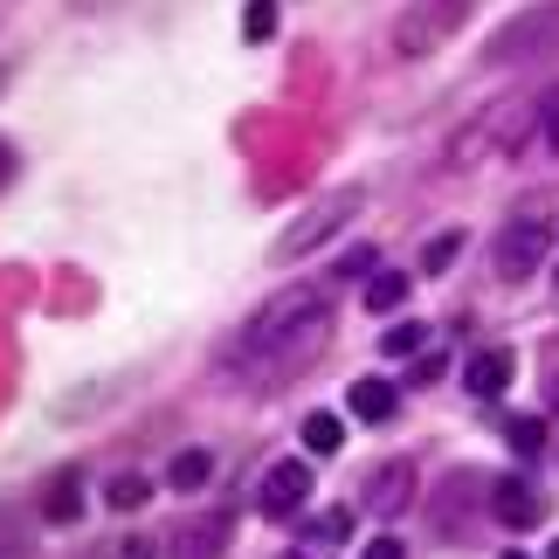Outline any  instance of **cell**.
<instances>
[{"mask_svg": "<svg viewBox=\"0 0 559 559\" xmlns=\"http://www.w3.org/2000/svg\"><path fill=\"white\" fill-rule=\"evenodd\" d=\"M407 290H415V276H407V270H373L359 297H367V311L386 318V311H401V305H407Z\"/></svg>", "mask_w": 559, "mask_h": 559, "instance_id": "13", "label": "cell"}, {"mask_svg": "<svg viewBox=\"0 0 559 559\" xmlns=\"http://www.w3.org/2000/svg\"><path fill=\"white\" fill-rule=\"evenodd\" d=\"M255 504H263V519H290V511H305V504H311V463H305V456H284V463L263 477Z\"/></svg>", "mask_w": 559, "mask_h": 559, "instance_id": "6", "label": "cell"}, {"mask_svg": "<svg viewBox=\"0 0 559 559\" xmlns=\"http://www.w3.org/2000/svg\"><path fill=\"white\" fill-rule=\"evenodd\" d=\"M359 559H407V552H401L394 532H380V539H367V552H359Z\"/></svg>", "mask_w": 559, "mask_h": 559, "instance_id": "23", "label": "cell"}, {"mask_svg": "<svg viewBox=\"0 0 559 559\" xmlns=\"http://www.w3.org/2000/svg\"><path fill=\"white\" fill-rule=\"evenodd\" d=\"M394 401H401V386L394 380H380V373H367V380H353V394H346V407H353V421H394Z\"/></svg>", "mask_w": 559, "mask_h": 559, "instance_id": "11", "label": "cell"}, {"mask_svg": "<svg viewBox=\"0 0 559 559\" xmlns=\"http://www.w3.org/2000/svg\"><path fill=\"white\" fill-rule=\"evenodd\" d=\"M546 559H559V539H552V552H546Z\"/></svg>", "mask_w": 559, "mask_h": 559, "instance_id": "30", "label": "cell"}, {"mask_svg": "<svg viewBox=\"0 0 559 559\" xmlns=\"http://www.w3.org/2000/svg\"><path fill=\"white\" fill-rule=\"evenodd\" d=\"M338 442H346V421L338 415H305V449L311 456H332Z\"/></svg>", "mask_w": 559, "mask_h": 559, "instance_id": "16", "label": "cell"}, {"mask_svg": "<svg viewBox=\"0 0 559 559\" xmlns=\"http://www.w3.org/2000/svg\"><path fill=\"white\" fill-rule=\"evenodd\" d=\"M539 118H546V145L559 153V91H546V97H539Z\"/></svg>", "mask_w": 559, "mask_h": 559, "instance_id": "22", "label": "cell"}, {"mask_svg": "<svg viewBox=\"0 0 559 559\" xmlns=\"http://www.w3.org/2000/svg\"><path fill=\"white\" fill-rule=\"evenodd\" d=\"M145 498H153V484H145L139 469H118V477L104 484V504L111 511H145Z\"/></svg>", "mask_w": 559, "mask_h": 559, "instance_id": "15", "label": "cell"}, {"mask_svg": "<svg viewBox=\"0 0 559 559\" xmlns=\"http://www.w3.org/2000/svg\"><path fill=\"white\" fill-rule=\"evenodd\" d=\"M0 559H21V539H0Z\"/></svg>", "mask_w": 559, "mask_h": 559, "instance_id": "27", "label": "cell"}, {"mask_svg": "<svg viewBox=\"0 0 559 559\" xmlns=\"http://www.w3.org/2000/svg\"><path fill=\"white\" fill-rule=\"evenodd\" d=\"M421 346H428V325H415V318H401V325L380 338V353H386V359H415Z\"/></svg>", "mask_w": 559, "mask_h": 559, "instance_id": "19", "label": "cell"}, {"mask_svg": "<svg viewBox=\"0 0 559 559\" xmlns=\"http://www.w3.org/2000/svg\"><path fill=\"white\" fill-rule=\"evenodd\" d=\"M463 386H469L477 401H498L504 386H511V353H504V346L469 353V359H463Z\"/></svg>", "mask_w": 559, "mask_h": 559, "instance_id": "10", "label": "cell"}, {"mask_svg": "<svg viewBox=\"0 0 559 559\" xmlns=\"http://www.w3.org/2000/svg\"><path fill=\"white\" fill-rule=\"evenodd\" d=\"M490 519L511 525V532L539 525L546 519V490L532 484V477H498V484H490Z\"/></svg>", "mask_w": 559, "mask_h": 559, "instance_id": "7", "label": "cell"}, {"mask_svg": "<svg viewBox=\"0 0 559 559\" xmlns=\"http://www.w3.org/2000/svg\"><path fill=\"white\" fill-rule=\"evenodd\" d=\"M498 559H532V552H498Z\"/></svg>", "mask_w": 559, "mask_h": 559, "instance_id": "28", "label": "cell"}, {"mask_svg": "<svg viewBox=\"0 0 559 559\" xmlns=\"http://www.w3.org/2000/svg\"><path fill=\"white\" fill-rule=\"evenodd\" d=\"M559 49V8H532V14H519L511 28H498L484 41V62L490 70H519V62H539V56H552Z\"/></svg>", "mask_w": 559, "mask_h": 559, "instance_id": "5", "label": "cell"}, {"mask_svg": "<svg viewBox=\"0 0 559 559\" xmlns=\"http://www.w3.org/2000/svg\"><path fill=\"white\" fill-rule=\"evenodd\" d=\"M305 532H311L318 546H346V539H353V511H346V504H338V511H318Z\"/></svg>", "mask_w": 559, "mask_h": 559, "instance_id": "20", "label": "cell"}, {"mask_svg": "<svg viewBox=\"0 0 559 559\" xmlns=\"http://www.w3.org/2000/svg\"><path fill=\"white\" fill-rule=\"evenodd\" d=\"M367 270H373V255H367V249H353L346 263H338V276H367Z\"/></svg>", "mask_w": 559, "mask_h": 559, "instance_id": "24", "label": "cell"}, {"mask_svg": "<svg viewBox=\"0 0 559 559\" xmlns=\"http://www.w3.org/2000/svg\"><path fill=\"white\" fill-rule=\"evenodd\" d=\"M41 519H49V525L83 519V477H76V469H56V477L41 484Z\"/></svg>", "mask_w": 559, "mask_h": 559, "instance_id": "12", "label": "cell"}, {"mask_svg": "<svg viewBox=\"0 0 559 559\" xmlns=\"http://www.w3.org/2000/svg\"><path fill=\"white\" fill-rule=\"evenodd\" d=\"M207 477H214V456H207V449H180V456L166 463V484H174V490H201Z\"/></svg>", "mask_w": 559, "mask_h": 559, "instance_id": "14", "label": "cell"}, {"mask_svg": "<svg viewBox=\"0 0 559 559\" xmlns=\"http://www.w3.org/2000/svg\"><path fill=\"white\" fill-rule=\"evenodd\" d=\"M407 498H415V469H407V463H386V469H373L367 504H359V511H373V519H401Z\"/></svg>", "mask_w": 559, "mask_h": 559, "instance_id": "9", "label": "cell"}, {"mask_svg": "<svg viewBox=\"0 0 559 559\" xmlns=\"http://www.w3.org/2000/svg\"><path fill=\"white\" fill-rule=\"evenodd\" d=\"M463 255V228H442V235H428V249H421V270L428 276H442L449 263Z\"/></svg>", "mask_w": 559, "mask_h": 559, "instance_id": "17", "label": "cell"}, {"mask_svg": "<svg viewBox=\"0 0 559 559\" xmlns=\"http://www.w3.org/2000/svg\"><path fill=\"white\" fill-rule=\"evenodd\" d=\"M0 83H8V76H0Z\"/></svg>", "mask_w": 559, "mask_h": 559, "instance_id": "33", "label": "cell"}, {"mask_svg": "<svg viewBox=\"0 0 559 559\" xmlns=\"http://www.w3.org/2000/svg\"><path fill=\"white\" fill-rule=\"evenodd\" d=\"M242 35L249 41H270L276 35V0H249V8H242Z\"/></svg>", "mask_w": 559, "mask_h": 559, "instance_id": "21", "label": "cell"}, {"mask_svg": "<svg viewBox=\"0 0 559 559\" xmlns=\"http://www.w3.org/2000/svg\"><path fill=\"white\" fill-rule=\"evenodd\" d=\"M8 180H14V145L0 139V187H8Z\"/></svg>", "mask_w": 559, "mask_h": 559, "instance_id": "25", "label": "cell"}, {"mask_svg": "<svg viewBox=\"0 0 559 559\" xmlns=\"http://www.w3.org/2000/svg\"><path fill=\"white\" fill-rule=\"evenodd\" d=\"M222 539H228V511H193L174 532V559H214Z\"/></svg>", "mask_w": 559, "mask_h": 559, "instance_id": "8", "label": "cell"}, {"mask_svg": "<svg viewBox=\"0 0 559 559\" xmlns=\"http://www.w3.org/2000/svg\"><path fill=\"white\" fill-rule=\"evenodd\" d=\"M552 284H559V270H552Z\"/></svg>", "mask_w": 559, "mask_h": 559, "instance_id": "31", "label": "cell"}, {"mask_svg": "<svg viewBox=\"0 0 559 559\" xmlns=\"http://www.w3.org/2000/svg\"><path fill=\"white\" fill-rule=\"evenodd\" d=\"M546 249H552V214L546 207H525V214H511V222H504L498 255H490V263H498L504 284H525V276L546 263Z\"/></svg>", "mask_w": 559, "mask_h": 559, "instance_id": "4", "label": "cell"}, {"mask_svg": "<svg viewBox=\"0 0 559 559\" xmlns=\"http://www.w3.org/2000/svg\"><path fill=\"white\" fill-rule=\"evenodd\" d=\"M552 407H559V373H552Z\"/></svg>", "mask_w": 559, "mask_h": 559, "instance_id": "29", "label": "cell"}, {"mask_svg": "<svg viewBox=\"0 0 559 559\" xmlns=\"http://www.w3.org/2000/svg\"><path fill=\"white\" fill-rule=\"evenodd\" d=\"M118 559H153V546H145V539H124V546H118Z\"/></svg>", "mask_w": 559, "mask_h": 559, "instance_id": "26", "label": "cell"}, {"mask_svg": "<svg viewBox=\"0 0 559 559\" xmlns=\"http://www.w3.org/2000/svg\"><path fill=\"white\" fill-rule=\"evenodd\" d=\"M325 346H332V297L318 284H290L263 311H249V325L228 338L222 367L255 380V386H276V380L305 373Z\"/></svg>", "mask_w": 559, "mask_h": 559, "instance_id": "1", "label": "cell"}, {"mask_svg": "<svg viewBox=\"0 0 559 559\" xmlns=\"http://www.w3.org/2000/svg\"><path fill=\"white\" fill-rule=\"evenodd\" d=\"M477 14V0H407L401 21H394V56L401 62H421L436 56L442 41H456V28Z\"/></svg>", "mask_w": 559, "mask_h": 559, "instance_id": "3", "label": "cell"}, {"mask_svg": "<svg viewBox=\"0 0 559 559\" xmlns=\"http://www.w3.org/2000/svg\"><path fill=\"white\" fill-rule=\"evenodd\" d=\"M504 442L519 449V456H539V449H546V421L539 415H511L504 421Z\"/></svg>", "mask_w": 559, "mask_h": 559, "instance_id": "18", "label": "cell"}, {"mask_svg": "<svg viewBox=\"0 0 559 559\" xmlns=\"http://www.w3.org/2000/svg\"><path fill=\"white\" fill-rule=\"evenodd\" d=\"M359 207H367V193H359V187H332V193H318V201H311L305 214H297V222H290L284 235H276L270 263H290V255H311V249H325V242H332V235L353 222Z\"/></svg>", "mask_w": 559, "mask_h": 559, "instance_id": "2", "label": "cell"}, {"mask_svg": "<svg viewBox=\"0 0 559 559\" xmlns=\"http://www.w3.org/2000/svg\"><path fill=\"white\" fill-rule=\"evenodd\" d=\"M284 559H297V552H284Z\"/></svg>", "mask_w": 559, "mask_h": 559, "instance_id": "32", "label": "cell"}]
</instances>
